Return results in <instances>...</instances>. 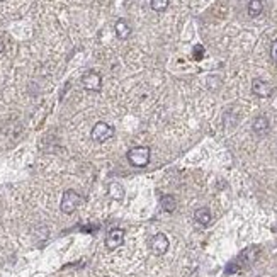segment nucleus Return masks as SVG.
<instances>
[{
	"mask_svg": "<svg viewBox=\"0 0 277 277\" xmlns=\"http://www.w3.org/2000/svg\"><path fill=\"white\" fill-rule=\"evenodd\" d=\"M128 162H130L133 167H146L148 162H150V148L148 146H135L128 151Z\"/></svg>",
	"mask_w": 277,
	"mask_h": 277,
	"instance_id": "nucleus-1",
	"label": "nucleus"
},
{
	"mask_svg": "<svg viewBox=\"0 0 277 277\" xmlns=\"http://www.w3.org/2000/svg\"><path fill=\"white\" fill-rule=\"evenodd\" d=\"M271 58L274 60V63H277V39L272 43V46H271Z\"/></svg>",
	"mask_w": 277,
	"mask_h": 277,
	"instance_id": "nucleus-18",
	"label": "nucleus"
},
{
	"mask_svg": "<svg viewBox=\"0 0 277 277\" xmlns=\"http://www.w3.org/2000/svg\"><path fill=\"white\" fill-rule=\"evenodd\" d=\"M150 3H151V9L155 12H163L168 7L170 0H150Z\"/></svg>",
	"mask_w": 277,
	"mask_h": 277,
	"instance_id": "nucleus-15",
	"label": "nucleus"
},
{
	"mask_svg": "<svg viewBox=\"0 0 277 277\" xmlns=\"http://www.w3.org/2000/svg\"><path fill=\"white\" fill-rule=\"evenodd\" d=\"M160 204H162V208L167 211V213H173V211L177 209V201H175V197L170 196V194H167V196H162V199H160Z\"/></svg>",
	"mask_w": 277,
	"mask_h": 277,
	"instance_id": "nucleus-13",
	"label": "nucleus"
},
{
	"mask_svg": "<svg viewBox=\"0 0 277 277\" xmlns=\"http://www.w3.org/2000/svg\"><path fill=\"white\" fill-rule=\"evenodd\" d=\"M82 85L85 87L90 92H101L102 90V77L99 75L97 72L90 70V72H85L84 77H82Z\"/></svg>",
	"mask_w": 277,
	"mask_h": 277,
	"instance_id": "nucleus-4",
	"label": "nucleus"
},
{
	"mask_svg": "<svg viewBox=\"0 0 277 277\" xmlns=\"http://www.w3.org/2000/svg\"><path fill=\"white\" fill-rule=\"evenodd\" d=\"M264 10L262 0H250L249 2V15L250 17H259Z\"/></svg>",
	"mask_w": 277,
	"mask_h": 277,
	"instance_id": "nucleus-14",
	"label": "nucleus"
},
{
	"mask_svg": "<svg viewBox=\"0 0 277 277\" xmlns=\"http://www.w3.org/2000/svg\"><path fill=\"white\" fill-rule=\"evenodd\" d=\"M202 56H204V48H202L201 44H197V46L194 48V58H196V60H201Z\"/></svg>",
	"mask_w": 277,
	"mask_h": 277,
	"instance_id": "nucleus-17",
	"label": "nucleus"
},
{
	"mask_svg": "<svg viewBox=\"0 0 277 277\" xmlns=\"http://www.w3.org/2000/svg\"><path fill=\"white\" fill-rule=\"evenodd\" d=\"M272 90H274V87L269 84V82L262 80V78H255V80L252 82V92L259 97H271Z\"/></svg>",
	"mask_w": 277,
	"mask_h": 277,
	"instance_id": "nucleus-7",
	"label": "nucleus"
},
{
	"mask_svg": "<svg viewBox=\"0 0 277 277\" xmlns=\"http://www.w3.org/2000/svg\"><path fill=\"white\" fill-rule=\"evenodd\" d=\"M252 130H254L255 135L266 136L269 133V130H271V123H269V119L266 116H257V118L254 119V123H252Z\"/></svg>",
	"mask_w": 277,
	"mask_h": 277,
	"instance_id": "nucleus-9",
	"label": "nucleus"
},
{
	"mask_svg": "<svg viewBox=\"0 0 277 277\" xmlns=\"http://www.w3.org/2000/svg\"><path fill=\"white\" fill-rule=\"evenodd\" d=\"M240 271H242V266L238 264V260H233L226 266V274H237Z\"/></svg>",
	"mask_w": 277,
	"mask_h": 277,
	"instance_id": "nucleus-16",
	"label": "nucleus"
},
{
	"mask_svg": "<svg viewBox=\"0 0 277 277\" xmlns=\"http://www.w3.org/2000/svg\"><path fill=\"white\" fill-rule=\"evenodd\" d=\"M80 202H82V196L78 192L72 191V189H70V191H65L63 197H61V204H60L61 213L72 214L73 211L80 206Z\"/></svg>",
	"mask_w": 277,
	"mask_h": 277,
	"instance_id": "nucleus-2",
	"label": "nucleus"
},
{
	"mask_svg": "<svg viewBox=\"0 0 277 277\" xmlns=\"http://www.w3.org/2000/svg\"><path fill=\"white\" fill-rule=\"evenodd\" d=\"M90 135H92L94 141L104 143V141H107V139H111L114 136V128L111 125H107V123H104V121H101L92 128V133Z\"/></svg>",
	"mask_w": 277,
	"mask_h": 277,
	"instance_id": "nucleus-3",
	"label": "nucleus"
},
{
	"mask_svg": "<svg viewBox=\"0 0 277 277\" xmlns=\"http://www.w3.org/2000/svg\"><path fill=\"white\" fill-rule=\"evenodd\" d=\"M259 249L257 247H250V249H247V250H243L242 254H240V257L237 259L238 260V264L240 266H242V269L243 267H249V266H252V264L255 262V260H257V257H259Z\"/></svg>",
	"mask_w": 277,
	"mask_h": 277,
	"instance_id": "nucleus-8",
	"label": "nucleus"
},
{
	"mask_svg": "<svg viewBox=\"0 0 277 277\" xmlns=\"http://www.w3.org/2000/svg\"><path fill=\"white\" fill-rule=\"evenodd\" d=\"M114 31H116V36H118L119 39H128L131 36V26L125 19H119L118 22H116Z\"/></svg>",
	"mask_w": 277,
	"mask_h": 277,
	"instance_id": "nucleus-10",
	"label": "nucleus"
},
{
	"mask_svg": "<svg viewBox=\"0 0 277 277\" xmlns=\"http://www.w3.org/2000/svg\"><path fill=\"white\" fill-rule=\"evenodd\" d=\"M107 194H109L111 199L121 201L125 197V187H123L119 182H111L109 187H107Z\"/></svg>",
	"mask_w": 277,
	"mask_h": 277,
	"instance_id": "nucleus-11",
	"label": "nucleus"
},
{
	"mask_svg": "<svg viewBox=\"0 0 277 277\" xmlns=\"http://www.w3.org/2000/svg\"><path fill=\"white\" fill-rule=\"evenodd\" d=\"M194 220H196V223H199L201 226H208L211 220H213V216H211V211L208 208H199L194 213Z\"/></svg>",
	"mask_w": 277,
	"mask_h": 277,
	"instance_id": "nucleus-12",
	"label": "nucleus"
},
{
	"mask_svg": "<svg viewBox=\"0 0 277 277\" xmlns=\"http://www.w3.org/2000/svg\"><path fill=\"white\" fill-rule=\"evenodd\" d=\"M123 242H125V230H121V228L109 230V233H107V237H106V247L107 249L109 250L118 249V247L123 245Z\"/></svg>",
	"mask_w": 277,
	"mask_h": 277,
	"instance_id": "nucleus-6",
	"label": "nucleus"
},
{
	"mask_svg": "<svg viewBox=\"0 0 277 277\" xmlns=\"http://www.w3.org/2000/svg\"><path fill=\"white\" fill-rule=\"evenodd\" d=\"M168 238L165 237L163 233H156V235H153V238H151V242H150V249L151 252L155 255H163V254H167V250H168Z\"/></svg>",
	"mask_w": 277,
	"mask_h": 277,
	"instance_id": "nucleus-5",
	"label": "nucleus"
}]
</instances>
